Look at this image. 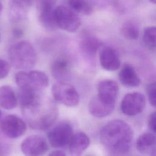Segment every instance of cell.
<instances>
[{"instance_id":"cell-1","label":"cell","mask_w":156,"mask_h":156,"mask_svg":"<svg viewBox=\"0 0 156 156\" xmlns=\"http://www.w3.org/2000/svg\"><path fill=\"white\" fill-rule=\"evenodd\" d=\"M133 138L131 126L121 119H113L101 129L99 139L105 149L113 155H122L130 149Z\"/></svg>"},{"instance_id":"cell-2","label":"cell","mask_w":156,"mask_h":156,"mask_svg":"<svg viewBox=\"0 0 156 156\" xmlns=\"http://www.w3.org/2000/svg\"><path fill=\"white\" fill-rule=\"evenodd\" d=\"M21 108L29 125L37 130H44L49 128L58 116L55 104L40 94L32 102Z\"/></svg>"},{"instance_id":"cell-3","label":"cell","mask_w":156,"mask_h":156,"mask_svg":"<svg viewBox=\"0 0 156 156\" xmlns=\"http://www.w3.org/2000/svg\"><path fill=\"white\" fill-rule=\"evenodd\" d=\"M8 57L11 65L18 69L33 68L37 62V54L32 44L23 40L12 45L9 50Z\"/></svg>"},{"instance_id":"cell-4","label":"cell","mask_w":156,"mask_h":156,"mask_svg":"<svg viewBox=\"0 0 156 156\" xmlns=\"http://www.w3.org/2000/svg\"><path fill=\"white\" fill-rule=\"evenodd\" d=\"M16 85L20 89L40 92L49 84L47 75L41 71H21L15 77Z\"/></svg>"},{"instance_id":"cell-5","label":"cell","mask_w":156,"mask_h":156,"mask_svg":"<svg viewBox=\"0 0 156 156\" xmlns=\"http://www.w3.org/2000/svg\"><path fill=\"white\" fill-rule=\"evenodd\" d=\"M54 17L57 28L69 32H76L81 24L80 20L76 12L63 5L55 7Z\"/></svg>"},{"instance_id":"cell-6","label":"cell","mask_w":156,"mask_h":156,"mask_svg":"<svg viewBox=\"0 0 156 156\" xmlns=\"http://www.w3.org/2000/svg\"><path fill=\"white\" fill-rule=\"evenodd\" d=\"M52 94L54 100L68 107L76 106L80 97L76 89L65 82H57L52 87Z\"/></svg>"},{"instance_id":"cell-7","label":"cell","mask_w":156,"mask_h":156,"mask_svg":"<svg viewBox=\"0 0 156 156\" xmlns=\"http://www.w3.org/2000/svg\"><path fill=\"white\" fill-rule=\"evenodd\" d=\"M73 134L71 124L68 122H62L48 132V139L53 147L63 148L69 145Z\"/></svg>"},{"instance_id":"cell-8","label":"cell","mask_w":156,"mask_h":156,"mask_svg":"<svg viewBox=\"0 0 156 156\" xmlns=\"http://www.w3.org/2000/svg\"><path fill=\"white\" fill-rule=\"evenodd\" d=\"M2 132L9 138H17L26 132V121L16 115H9L1 121L0 126Z\"/></svg>"},{"instance_id":"cell-9","label":"cell","mask_w":156,"mask_h":156,"mask_svg":"<svg viewBox=\"0 0 156 156\" xmlns=\"http://www.w3.org/2000/svg\"><path fill=\"white\" fill-rule=\"evenodd\" d=\"M146 105V98L140 92L126 94L121 103V110L127 116H135L143 112Z\"/></svg>"},{"instance_id":"cell-10","label":"cell","mask_w":156,"mask_h":156,"mask_svg":"<svg viewBox=\"0 0 156 156\" xmlns=\"http://www.w3.org/2000/svg\"><path fill=\"white\" fill-rule=\"evenodd\" d=\"M49 147L44 137L40 135H32L26 138L21 144L23 153L30 156H39L44 155Z\"/></svg>"},{"instance_id":"cell-11","label":"cell","mask_w":156,"mask_h":156,"mask_svg":"<svg viewBox=\"0 0 156 156\" xmlns=\"http://www.w3.org/2000/svg\"><path fill=\"white\" fill-rule=\"evenodd\" d=\"M98 93V97L104 102L115 104L119 93V87L116 81L104 79L99 83Z\"/></svg>"},{"instance_id":"cell-12","label":"cell","mask_w":156,"mask_h":156,"mask_svg":"<svg viewBox=\"0 0 156 156\" xmlns=\"http://www.w3.org/2000/svg\"><path fill=\"white\" fill-rule=\"evenodd\" d=\"M99 62L101 66L108 71H114L121 66V60L116 50L112 47L101 48L99 53Z\"/></svg>"},{"instance_id":"cell-13","label":"cell","mask_w":156,"mask_h":156,"mask_svg":"<svg viewBox=\"0 0 156 156\" xmlns=\"http://www.w3.org/2000/svg\"><path fill=\"white\" fill-rule=\"evenodd\" d=\"M51 73L57 82H66L71 77V66L69 60L63 57L57 58L51 65Z\"/></svg>"},{"instance_id":"cell-14","label":"cell","mask_w":156,"mask_h":156,"mask_svg":"<svg viewBox=\"0 0 156 156\" xmlns=\"http://www.w3.org/2000/svg\"><path fill=\"white\" fill-rule=\"evenodd\" d=\"M115 104H108L101 99L98 96L91 99L88 104V110L91 115L96 118H104L110 115L115 109Z\"/></svg>"},{"instance_id":"cell-15","label":"cell","mask_w":156,"mask_h":156,"mask_svg":"<svg viewBox=\"0 0 156 156\" xmlns=\"http://www.w3.org/2000/svg\"><path fill=\"white\" fill-rule=\"evenodd\" d=\"M136 148L143 154L156 155V136L152 133H144L136 141Z\"/></svg>"},{"instance_id":"cell-16","label":"cell","mask_w":156,"mask_h":156,"mask_svg":"<svg viewBox=\"0 0 156 156\" xmlns=\"http://www.w3.org/2000/svg\"><path fill=\"white\" fill-rule=\"evenodd\" d=\"M90 140L88 136L82 132L73 134L69 143V151L71 155H80L89 146Z\"/></svg>"},{"instance_id":"cell-17","label":"cell","mask_w":156,"mask_h":156,"mask_svg":"<svg viewBox=\"0 0 156 156\" xmlns=\"http://www.w3.org/2000/svg\"><path fill=\"white\" fill-rule=\"evenodd\" d=\"M118 77L121 83L126 87H136L141 83L140 78L135 68L128 63L123 65Z\"/></svg>"},{"instance_id":"cell-18","label":"cell","mask_w":156,"mask_h":156,"mask_svg":"<svg viewBox=\"0 0 156 156\" xmlns=\"http://www.w3.org/2000/svg\"><path fill=\"white\" fill-rule=\"evenodd\" d=\"M102 42L97 37L88 35L84 37L80 44L82 54L89 58H94L98 51L101 48Z\"/></svg>"},{"instance_id":"cell-19","label":"cell","mask_w":156,"mask_h":156,"mask_svg":"<svg viewBox=\"0 0 156 156\" xmlns=\"http://www.w3.org/2000/svg\"><path fill=\"white\" fill-rule=\"evenodd\" d=\"M18 99L13 90L9 85L0 87V106L5 110H12L16 107Z\"/></svg>"},{"instance_id":"cell-20","label":"cell","mask_w":156,"mask_h":156,"mask_svg":"<svg viewBox=\"0 0 156 156\" xmlns=\"http://www.w3.org/2000/svg\"><path fill=\"white\" fill-rule=\"evenodd\" d=\"M121 33L128 40H136L140 35V27L138 23L133 20L126 21L122 26Z\"/></svg>"},{"instance_id":"cell-21","label":"cell","mask_w":156,"mask_h":156,"mask_svg":"<svg viewBox=\"0 0 156 156\" xmlns=\"http://www.w3.org/2000/svg\"><path fill=\"white\" fill-rule=\"evenodd\" d=\"M71 9L74 12L86 15H90L93 12V7L88 0H68Z\"/></svg>"},{"instance_id":"cell-22","label":"cell","mask_w":156,"mask_h":156,"mask_svg":"<svg viewBox=\"0 0 156 156\" xmlns=\"http://www.w3.org/2000/svg\"><path fill=\"white\" fill-rule=\"evenodd\" d=\"M55 8L51 10H43L40 12V21L41 24L48 29L53 30L57 28L54 17Z\"/></svg>"},{"instance_id":"cell-23","label":"cell","mask_w":156,"mask_h":156,"mask_svg":"<svg viewBox=\"0 0 156 156\" xmlns=\"http://www.w3.org/2000/svg\"><path fill=\"white\" fill-rule=\"evenodd\" d=\"M143 40L147 47L156 48V26H149L144 28Z\"/></svg>"},{"instance_id":"cell-24","label":"cell","mask_w":156,"mask_h":156,"mask_svg":"<svg viewBox=\"0 0 156 156\" xmlns=\"http://www.w3.org/2000/svg\"><path fill=\"white\" fill-rule=\"evenodd\" d=\"M26 16V8L12 4L10 10V18L13 22H17L25 18Z\"/></svg>"},{"instance_id":"cell-25","label":"cell","mask_w":156,"mask_h":156,"mask_svg":"<svg viewBox=\"0 0 156 156\" xmlns=\"http://www.w3.org/2000/svg\"><path fill=\"white\" fill-rule=\"evenodd\" d=\"M147 94L151 105L156 108V82L147 85Z\"/></svg>"},{"instance_id":"cell-26","label":"cell","mask_w":156,"mask_h":156,"mask_svg":"<svg viewBox=\"0 0 156 156\" xmlns=\"http://www.w3.org/2000/svg\"><path fill=\"white\" fill-rule=\"evenodd\" d=\"M36 1L40 12L54 9L55 7L57 0H36Z\"/></svg>"},{"instance_id":"cell-27","label":"cell","mask_w":156,"mask_h":156,"mask_svg":"<svg viewBox=\"0 0 156 156\" xmlns=\"http://www.w3.org/2000/svg\"><path fill=\"white\" fill-rule=\"evenodd\" d=\"M10 69V64L5 60L0 58V79L5 78Z\"/></svg>"},{"instance_id":"cell-28","label":"cell","mask_w":156,"mask_h":156,"mask_svg":"<svg viewBox=\"0 0 156 156\" xmlns=\"http://www.w3.org/2000/svg\"><path fill=\"white\" fill-rule=\"evenodd\" d=\"M147 125L149 130L153 133H156V112L149 115L147 121Z\"/></svg>"},{"instance_id":"cell-29","label":"cell","mask_w":156,"mask_h":156,"mask_svg":"<svg viewBox=\"0 0 156 156\" xmlns=\"http://www.w3.org/2000/svg\"><path fill=\"white\" fill-rule=\"evenodd\" d=\"M32 1L33 0H11L12 4L24 8L29 7L32 4Z\"/></svg>"},{"instance_id":"cell-30","label":"cell","mask_w":156,"mask_h":156,"mask_svg":"<svg viewBox=\"0 0 156 156\" xmlns=\"http://www.w3.org/2000/svg\"><path fill=\"white\" fill-rule=\"evenodd\" d=\"M49 155H53V156H62V155H65V153H64L63 151H62L56 150V151H52Z\"/></svg>"},{"instance_id":"cell-31","label":"cell","mask_w":156,"mask_h":156,"mask_svg":"<svg viewBox=\"0 0 156 156\" xmlns=\"http://www.w3.org/2000/svg\"><path fill=\"white\" fill-rule=\"evenodd\" d=\"M13 35H15L16 37H19V36H21L22 35V30L20 29H18V28H16V29H15L13 31Z\"/></svg>"},{"instance_id":"cell-32","label":"cell","mask_w":156,"mask_h":156,"mask_svg":"<svg viewBox=\"0 0 156 156\" xmlns=\"http://www.w3.org/2000/svg\"><path fill=\"white\" fill-rule=\"evenodd\" d=\"M2 9V4H1V2H0V15H1V13Z\"/></svg>"},{"instance_id":"cell-33","label":"cell","mask_w":156,"mask_h":156,"mask_svg":"<svg viewBox=\"0 0 156 156\" xmlns=\"http://www.w3.org/2000/svg\"><path fill=\"white\" fill-rule=\"evenodd\" d=\"M149 1L154 4H156V0H149Z\"/></svg>"},{"instance_id":"cell-34","label":"cell","mask_w":156,"mask_h":156,"mask_svg":"<svg viewBox=\"0 0 156 156\" xmlns=\"http://www.w3.org/2000/svg\"><path fill=\"white\" fill-rule=\"evenodd\" d=\"M1 111L0 110V118H1Z\"/></svg>"}]
</instances>
